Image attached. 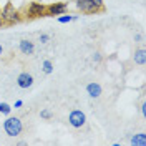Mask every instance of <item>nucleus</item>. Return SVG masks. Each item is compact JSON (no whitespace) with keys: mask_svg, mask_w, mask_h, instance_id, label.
Masks as SVG:
<instances>
[{"mask_svg":"<svg viewBox=\"0 0 146 146\" xmlns=\"http://www.w3.org/2000/svg\"><path fill=\"white\" fill-rule=\"evenodd\" d=\"M3 129L9 136L15 138L22 133L23 129V125H22V119L20 118H15V116H9V118L3 121Z\"/></svg>","mask_w":146,"mask_h":146,"instance_id":"obj_1","label":"nucleus"},{"mask_svg":"<svg viewBox=\"0 0 146 146\" xmlns=\"http://www.w3.org/2000/svg\"><path fill=\"white\" fill-rule=\"evenodd\" d=\"M2 20H3V23H18L20 22V13H18L15 7L12 5V3H7L3 9H2Z\"/></svg>","mask_w":146,"mask_h":146,"instance_id":"obj_2","label":"nucleus"},{"mask_svg":"<svg viewBox=\"0 0 146 146\" xmlns=\"http://www.w3.org/2000/svg\"><path fill=\"white\" fill-rule=\"evenodd\" d=\"M76 9L82 10V13H88V15H91V13H98V12H101V7H98V5H95L91 0H76Z\"/></svg>","mask_w":146,"mask_h":146,"instance_id":"obj_3","label":"nucleus"},{"mask_svg":"<svg viewBox=\"0 0 146 146\" xmlns=\"http://www.w3.org/2000/svg\"><path fill=\"white\" fill-rule=\"evenodd\" d=\"M68 123L73 128H82L86 123V116H85V113L82 110H73L72 113L68 115Z\"/></svg>","mask_w":146,"mask_h":146,"instance_id":"obj_4","label":"nucleus"},{"mask_svg":"<svg viewBox=\"0 0 146 146\" xmlns=\"http://www.w3.org/2000/svg\"><path fill=\"white\" fill-rule=\"evenodd\" d=\"M28 17L30 18H38V17H45L46 13V7L40 2H32L28 5V10H27Z\"/></svg>","mask_w":146,"mask_h":146,"instance_id":"obj_5","label":"nucleus"},{"mask_svg":"<svg viewBox=\"0 0 146 146\" xmlns=\"http://www.w3.org/2000/svg\"><path fill=\"white\" fill-rule=\"evenodd\" d=\"M66 3L65 2H55V3H52V5H48L46 7V13L45 17H58V15H63L65 12H66Z\"/></svg>","mask_w":146,"mask_h":146,"instance_id":"obj_6","label":"nucleus"},{"mask_svg":"<svg viewBox=\"0 0 146 146\" xmlns=\"http://www.w3.org/2000/svg\"><path fill=\"white\" fill-rule=\"evenodd\" d=\"M17 85L20 86V88L27 90V88H30V86L33 85V76H32L30 73H27V72L20 73V75H18V78H17Z\"/></svg>","mask_w":146,"mask_h":146,"instance_id":"obj_7","label":"nucleus"},{"mask_svg":"<svg viewBox=\"0 0 146 146\" xmlns=\"http://www.w3.org/2000/svg\"><path fill=\"white\" fill-rule=\"evenodd\" d=\"M18 48H20V52L23 55H33V52H35V45L30 40H20Z\"/></svg>","mask_w":146,"mask_h":146,"instance_id":"obj_8","label":"nucleus"},{"mask_svg":"<svg viewBox=\"0 0 146 146\" xmlns=\"http://www.w3.org/2000/svg\"><path fill=\"white\" fill-rule=\"evenodd\" d=\"M86 93H88V96H91V98H100L101 96V86L98 83L91 82V83L86 85Z\"/></svg>","mask_w":146,"mask_h":146,"instance_id":"obj_9","label":"nucleus"},{"mask_svg":"<svg viewBox=\"0 0 146 146\" xmlns=\"http://www.w3.org/2000/svg\"><path fill=\"white\" fill-rule=\"evenodd\" d=\"M133 146H146V133H138L129 141Z\"/></svg>","mask_w":146,"mask_h":146,"instance_id":"obj_10","label":"nucleus"},{"mask_svg":"<svg viewBox=\"0 0 146 146\" xmlns=\"http://www.w3.org/2000/svg\"><path fill=\"white\" fill-rule=\"evenodd\" d=\"M145 62H146V52L143 50V48H139L136 53H135V63L145 65Z\"/></svg>","mask_w":146,"mask_h":146,"instance_id":"obj_11","label":"nucleus"},{"mask_svg":"<svg viewBox=\"0 0 146 146\" xmlns=\"http://www.w3.org/2000/svg\"><path fill=\"white\" fill-rule=\"evenodd\" d=\"M76 15H58V22L60 23H68V22H73V20H76Z\"/></svg>","mask_w":146,"mask_h":146,"instance_id":"obj_12","label":"nucleus"},{"mask_svg":"<svg viewBox=\"0 0 146 146\" xmlns=\"http://www.w3.org/2000/svg\"><path fill=\"white\" fill-rule=\"evenodd\" d=\"M0 113L9 116L10 113H12V106H10L9 103H3V101H2V103H0Z\"/></svg>","mask_w":146,"mask_h":146,"instance_id":"obj_13","label":"nucleus"},{"mask_svg":"<svg viewBox=\"0 0 146 146\" xmlns=\"http://www.w3.org/2000/svg\"><path fill=\"white\" fill-rule=\"evenodd\" d=\"M52 72H53V63H52L50 60H45V62H43V73L50 75Z\"/></svg>","mask_w":146,"mask_h":146,"instance_id":"obj_14","label":"nucleus"},{"mask_svg":"<svg viewBox=\"0 0 146 146\" xmlns=\"http://www.w3.org/2000/svg\"><path fill=\"white\" fill-rule=\"evenodd\" d=\"M40 116L45 118V119H50L52 118V111H50V110H42V111H40Z\"/></svg>","mask_w":146,"mask_h":146,"instance_id":"obj_15","label":"nucleus"},{"mask_svg":"<svg viewBox=\"0 0 146 146\" xmlns=\"http://www.w3.org/2000/svg\"><path fill=\"white\" fill-rule=\"evenodd\" d=\"M48 40H50V35H46V33H42V35H40V42H42V43H46Z\"/></svg>","mask_w":146,"mask_h":146,"instance_id":"obj_16","label":"nucleus"},{"mask_svg":"<svg viewBox=\"0 0 146 146\" xmlns=\"http://www.w3.org/2000/svg\"><path fill=\"white\" fill-rule=\"evenodd\" d=\"M100 60H101V55L100 53H95V55H93V62H96V63H98Z\"/></svg>","mask_w":146,"mask_h":146,"instance_id":"obj_17","label":"nucleus"},{"mask_svg":"<svg viewBox=\"0 0 146 146\" xmlns=\"http://www.w3.org/2000/svg\"><path fill=\"white\" fill-rule=\"evenodd\" d=\"M91 2H93L95 5H98V7H101V9H103V0H91Z\"/></svg>","mask_w":146,"mask_h":146,"instance_id":"obj_18","label":"nucleus"},{"mask_svg":"<svg viewBox=\"0 0 146 146\" xmlns=\"http://www.w3.org/2000/svg\"><path fill=\"white\" fill-rule=\"evenodd\" d=\"M22 106H23V101H22V100L15 101V108H22Z\"/></svg>","mask_w":146,"mask_h":146,"instance_id":"obj_19","label":"nucleus"},{"mask_svg":"<svg viewBox=\"0 0 146 146\" xmlns=\"http://www.w3.org/2000/svg\"><path fill=\"white\" fill-rule=\"evenodd\" d=\"M141 115H143V116L146 115V105H145V103L141 105Z\"/></svg>","mask_w":146,"mask_h":146,"instance_id":"obj_20","label":"nucleus"},{"mask_svg":"<svg viewBox=\"0 0 146 146\" xmlns=\"http://www.w3.org/2000/svg\"><path fill=\"white\" fill-rule=\"evenodd\" d=\"M135 38H136V40H139V42H141V40H143V35H141V33H138V35L135 36Z\"/></svg>","mask_w":146,"mask_h":146,"instance_id":"obj_21","label":"nucleus"},{"mask_svg":"<svg viewBox=\"0 0 146 146\" xmlns=\"http://www.w3.org/2000/svg\"><path fill=\"white\" fill-rule=\"evenodd\" d=\"M2 25H3V20H2V15H0V28H2Z\"/></svg>","mask_w":146,"mask_h":146,"instance_id":"obj_22","label":"nucleus"},{"mask_svg":"<svg viewBox=\"0 0 146 146\" xmlns=\"http://www.w3.org/2000/svg\"><path fill=\"white\" fill-rule=\"evenodd\" d=\"M2 53H3V46L0 45V55H2Z\"/></svg>","mask_w":146,"mask_h":146,"instance_id":"obj_23","label":"nucleus"}]
</instances>
